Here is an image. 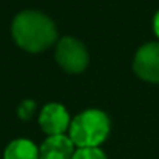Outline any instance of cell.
<instances>
[{
    "label": "cell",
    "mask_w": 159,
    "mask_h": 159,
    "mask_svg": "<svg viewBox=\"0 0 159 159\" xmlns=\"http://www.w3.org/2000/svg\"><path fill=\"white\" fill-rule=\"evenodd\" d=\"M71 159H107L102 150L98 147H87V148H79L73 155Z\"/></svg>",
    "instance_id": "8"
},
{
    "label": "cell",
    "mask_w": 159,
    "mask_h": 159,
    "mask_svg": "<svg viewBox=\"0 0 159 159\" xmlns=\"http://www.w3.org/2000/svg\"><path fill=\"white\" fill-rule=\"evenodd\" d=\"M16 43L30 53H40L50 48L57 39L54 22L43 12L26 9L16 16L11 25Z\"/></svg>",
    "instance_id": "1"
},
{
    "label": "cell",
    "mask_w": 159,
    "mask_h": 159,
    "mask_svg": "<svg viewBox=\"0 0 159 159\" xmlns=\"http://www.w3.org/2000/svg\"><path fill=\"white\" fill-rule=\"evenodd\" d=\"M134 73L148 82H159V43H147L138 50L133 60Z\"/></svg>",
    "instance_id": "4"
},
{
    "label": "cell",
    "mask_w": 159,
    "mask_h": 159,
    "mask_svg": "<svg viewBox=\"0 0 159 159\" xmlns=\"http://www.w3.org/2000/svg\"><path fill=\"white\" fill-rule=\"evenodd\" d=\"M155 33L159 36V12L156 14V17H155Z\"/></svg>",
    "instance_id": "10"
},
{
    "label": "cell",
    "mask_w": 159,
    "mask_h": 159,
    "mask_svg": "<svg viewBox=\"0 0 159 159\" xmlns=\"http://www.w3.org/2000/svg\"><path fill=\"white\" fill-rule=\"evenodd\" d=\"M74 144L65 134L48 136L39 148V159H71Z\"/></svg>",
    "instance_id": "6"
},
{
    "label": "cell",
    "mask_w": 159,
    "mask_h": 159,
    "mask_svg": "<svg viewBox=\"0 0 159 159\" xmlns=\"http://www.w3.org/2000/svg\"><path fill=\"white\" fill-rule=\"evenodd\" d=\"M3 159H39V148L28 139H16L6 147Z\"/></svg>",
    "instance_id": "7"
},
{
    "label": "cell",
    "mask_w": 159,
    "mask_h": 159,
    "mask_svg": "<svg viewBox=\"0 0 159 159\" xmlns=\"http://www.w3.org/2000/svg\"><path fill=\"white\" fill-rule=\"evenodd\" d=\"M57 63L68 73H82L88 65V51L82 42L74 37H62L56 48Z\"/></svg>",
    "instance_id": "3"
},
{
    "label": "cell",
    "mask_w": 159,
    "mask_h": 159,
    "mask_svg": "<svg viewBox=\"0 0 159 159\" xmlns=\"http://www.w3.org/2000/svg\"><path fill=\"white\" fill-rule=\"evenodd\" d=\"M34 108H36V104L33 101H23L19 107V116L22 119H30L34 113Z\"/></svg>",
    "instance_id": "9"
},
{
    "label": "cell",
    "mask_w": 159,
    "mask_h": 159,
    "mask_svg": "<svg viewBox=\"0 0 159 159\" xmlns=\"http://www.w3.org/2000/svg\"><path fill=\"white\" fill-rule=\"evenodd\" d=\"M39 124L48 136L63 134L70 128V116L66 108L60 104H48L42 108L39 116Z\"/></svg>",
    "instance_id": "5"
},
{
    "label": "cell",
    "mask_w": 159,
    "mask_h": 159,
    "mask_svg": "<svg viewBox=\"0 0 159 159\" xmlns=\"http://www.w3.org/2000/svg\"><path fill=\"white\" fill-rule=\"evenodd\" d=\"M110 133V119L101 110H85L70 124V139L79 148L98 147Z\"/></svg>",
    "instance_id": "2"
}]
</instances>
